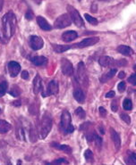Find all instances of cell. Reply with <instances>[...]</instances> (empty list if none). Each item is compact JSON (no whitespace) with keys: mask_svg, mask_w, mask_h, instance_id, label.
I'll return each instance as SVG.
<instances>
[{"mask_svg":"<svg viewBox=\"0 0 136 165\" xmlns=\"http://www.w3.org/2000/svg\"><path fill=\"white\" fill-rule=\"evenodd\" d=\"M2 31L0 33V39L4 43L8 42L14 36L16 28V17L12 11L6 13L1 21Z\"/></svg>","mask_w":136,"mask_h":165,"instance_id":"6da1fadb","label":"cell"},{"mask_svg":"<svg viewBox=\"0 0 136 165\" xmlns=\"http://www.w3.org/2000/svg\"><path fill=\"white\" fill-rule=\"evenodd\" d=\"M61 129L64 134H71L74 131V128L72 125L71 114L66 110H64L61 115Z\"/></svg>","mask_w":136,"mask_h":165,"instance_id":"7a4b0ae2","label":"cell"},{"mask_svg":"<svg viewBox=\"0 0 136 165\" xmlns=\"http://www.w3.org/2000/svg\"><path fill=\"white\" fill-rule=\"evenodd\" d=\"M52 128V118L49 113H45L41 119L40 122V138H46Z\"/></svg>","mask_w":136,"mask_h":165,"instance_id":"3957f363","label":"cell"},{"mask_svg":"<svg viewBox=\"0 0 136 165\" xmlns=\"http://www.w3.org/2000/svg\"><path fill=\"white\" fill-rule=\"evenodd\" d=\"M76 80L78 83H80L82 86L86 87L88 86V73L87 70L85 68V65L82 62H80L77 66V73H76Z\"/></svg>","mask_w":136,"mask_h":165,"instance_id":"277c9868","label":"cell"},{"mask_svg":"<svg viewBox=\"0 0 136 165\" xmlns=\"http://www.w3.org/2000/svg\"><path fill=\"white\" fill-rule=\"evenodd\" d=\"M72 22H73V21H72L70 15L67 14H64L56 19V21L54 22V28L59 29V30L64 29V28L70 26L72 24Z\"/></svg>","mask_w":136,"mask_h":165,"instance_id":"5b68a950","label":"cell"},{"mask_svg":"<svg viewBox=\"0 0 136 165\" xmlns=\"http://www.w3.org/2000/svg\"><path fill=\"white\" fill-rule=\"evenodd\" d=\"M67 12L68 14L70 15L73 22L77 26V27H83L84 26V21L82 18V16L80 15V13L72 6H67Z\"/></svg>","mask_w":136,"mask_h":165,"instance_id":"8992f818","label":"cell"},{"mask_svg":"<svg viewBox=\"0 0 136 165\" xmlns=\"http://www.w3.org/2000/svg\"><path fill=\"white\" fill-rule=\"evenodd\" d=\"M99 41V38L98 37H90V38H84L83 40H82L81 42L72 45V48H88V46H92L96 45L98 42Z\"/></svg>","mask_w":136,"mask_h":165,"instance_id":"52a82bcc","label":"cell"},{"mask_svg":"<svg viewBox=\"0 0 136 165\" xmlns=\"http://www.w3.org/2000/svg\"><path fill=\"white\" fill-rule=\"evenodd\" d=\"M61 70L63 74L67 77H72L74 75V66L72 63L66 58L61 59Z\"/></svg>","mask_w":136,"mask_h":165,"instance_id":"ba28073f","label":"cell"},{"mask_svg":"<svg viewBox=\"0 0 136 165\" xmlns=\"http://www.w3.org/2000/svg\"><path fill=\"white\" fill-rule=\"evenodd\" d=\"M29 45L32 50H39L43 48L44 46V40L39 36L37 35H31L29 38Z\"/></svg>","mask_w":136,"mask_h":165,"instance_id":"9c48e42d","label":"cell"},{"mask_svg":"<svg viewBox=\"0 0 136 165\" xmlns=\"http://www.w3.org/2000/svg\"><path fill=\"white\" fill-rule=\"evenodd\" d=\"M59 87H58V83L56 80H51L49 83L48 88L46 92H42V97H48V96H55L58 93Z\"/></svg>","mask_w":136,"mask_h":165,"instance_id":"30bf717a","label":"cell"},{"mask_svg":"<svg viewBox=\"0 0 136 165\" xmlns=\"http://www.w3.org/2000/svg\"><path fill=\"white\" fill-rule=\"evenodd\" d=\"M7 69H8V73H9L10 76L13 77V78H14L21 72V65L17 62L11 61L7 64Z\"/></svg>","mask_w":136,"mask_h":165,"instance_id":"8fae6325","label":"cell"},{"mask_svg":"<svg viewBox=\"0 0 136 165\" xmlns=\"http://www.w3.org/2000/svg\"><path fill=\"white\" fill-rule=\"evenodd\" d=\"M110 136H111V139L113 141V143H114L116 149L119 150L121 147V138H120L119 134L113 128H110Z\"/></svg>","mask_w":136,"mask_h":165,"instance_id":"7c38bea8","label":"cell"},{"mask_svg":"<svg viewBox=\"0 0 136 165\" xmlns=\"http://www.w3.org/2000/svg\"><path fill=\"white\" fill-rule=\"evenodd\" d=\"M37 20V23L38 25L39 26V28L42 30V31H49L52 30V26L49 24V23L48 22V21L45 19L44 17L42 16H38L36 18Z\"/></svg>","mask_w":136,"mask_h":165,"instance_id":"4fadbf2b","label":"cell"},{"mask_svg":"<svg viewBox=\"0 0 136 165\" xmlns=\"http://www.w3.org/2000/svg\"><path fill=\"white\" fill-rule=\"evenodd\" d=\"M74 97L80 104H83L85 102V93L80 87H74Z\"/></svg>","mask_w":136,"mask_h":165,"instance_id":"5bb4252c","label":"cell"},{"mask_svg":"<svg viewBox=\"0 0 136 165\" xmlns=\"http://www.w3.org/2000/svg\"><path fill=\"white\" fill-rule=\"evenodd\" d=\"M77 38H78V33L74 31H67L62 34V39H63V41H64L66 43L74 41Z\"/></svg>","mask_w":136,"mask_h":165,"instance_id":"9a60e30c","label":"cell"},{"mask_svg":"<svg viewBox=\"0 0 136 165\" xmlns=\"http://www.w3.org/2000/svg\"><path fill=\"white\" fill-rule=\"evenodd\" d=\"M30 60L35 66H43L48 63V58L43 55H36L30 58Z\"/></svg>","mask_w":136,"mask_h":165,"instance_id":"2e32d148","label":"cell"},{"mask_svg":"<svg viewBox=\"0 0 136 165\" xmlns=\"http://www.w3.org/2000/svg\"><path fill=\"white\" fill-rule=\"evenodd\" d=\"M42 90V80L39 74H37L33 80V92L35 95L39 94Z\"/></svg>","mask_w":136,"mask_h":165,"instance_id":"e0dca14e","label":"cell"},{"mask_svg":"<svg viewBox=\"0 0 136 165\" xmlns=\"http://www.w3.org/2000/svg\"><path fill=\"white\" fill-rule=\"evenodd\" d=\"M117 69H112V70H110L109 72L104 73V74L100 77L99 81H100L101 83H105V82L110 80L113 77H114V76L117 74Z\"/></svg>","mask_w":136,"mask_h":165,"instance_id":"ac0fdd59","label":"cell"},{"mask_svg":"<svg viewBox=\"0 0 136 165\" xmlns=\"http://www.w3.org/2000/svg\"><path fill=\"white\" fill-rule=\"evenodd\" d=\"M53 50L56 53H64L66 52L72 48V45H57V44H53L52 45Z\"/></svg>","mask_w":136,"mask_h":165,"instance_id":"d6986e66","label":"cell"},{"mask_svg":"<svg viewBox=\"0 0 136 165\" xmlns=\"http://www.w3.org/2000/svg\"><path fill=\"white\" fill-rule=\"evenodd\" d=\"M86 138H87V140L89 141V142H92V141H94V142H96V144L99 145V146H100L101 142H102L101 137L99 136H98L95 132L88 133L86 135Z\"/></svg>","mask_w":136,"mask_h":165,"instance_id":"ffe728a7","label":"cell"},{"mask_svg":"<svg viewBox=\"0 0 136 165\" xmlns=\"http://www.w3.org/2000/svg\"><path fill=\"white\" fill-rule=\"evenodd\" d=\"M113 62H114V59L110 56H107V55H104V56H101L99 59V63L100 66L102 67H107V66H110Z\"/></svg>","mask_w":136,"mask_h":165,"instance_id":"44dd1931","label":"cell"},{"mask_svg":"<svg viewBox=\"0 0 136 165\" xmlns=\"http://www.w3.org/2000/svg\"><path fill=\"white\" fill-rule=\"evenodd\" d=\"M117 50L118 53H120V54H122V55H127V56H128V55H132V53H133L132 49L130 48V46H125V45L119 46Z\"/></svg>","mask_w":136,"mask_h":165,"instance_id":"7402d4cb","label":"cell"},{"mask_svg":"<svg viewBox=\"0 0 136 165\" xmlns=\"http://www.w3.org/2000/svg\"><path fill=\"white\" fill-rule=\"evenodd\" d=\"M51 147H55L58 150H61V151H63L66 154H71L72 153V148L67 145H59L57 142H53V143H51Z\"/></svg>","mask_w":136,"mask_h":165,"instance_id":"603a6c76","label":"cell"},{"mask_svg":"<svg viewBox=\"0 0 136 165\" xmlns=\"http://www.w3.org/2000/svg\"><path fill=\"white\" fill-rule=\"evenodd\" d=\"M12 129V125L5 120H0V133H7Z\"/></svg>","mask_w":136,"mask_h":165,"instance_id":"cb8c5ba5","label":"cell"},{"mask_svg":"<svg viewBox=\"0 0 136 165\" xmlns=\"http://www.w3.org/2000/svg\"><path fill=\"white\" fill-rule=\"evenodd\" d=\"M125 160L127 164H136V153L129 152Z\"/></svg>","mask_w":136,"mask_h":165,"instance_id":"d4e9b609","label":"cell"},{"mask_svg":"<svg viewBox=\"0 0 136 165\" xmlns=\"http://www.w3.org/2000/svg\"><path fill=\"white\" fill-rule=\"evenodd\" d=\"M84 17H85L86 21H88V22L89 23V24H92V25H94V26L98 25L99 21H98V20H97L96 18H94L93 16L89 15V14H84Z\"/></svg>","mask_w":136,"mask_h":165,"instance_id":"484cf974","label":"cell"},{"mask_svg":"<svg viewBox=\"0 0 136 165\" xmlns=\"http://www.w3.org/2000/svg\"><path fill=\"white\" fill-rule=\"evenodd\" d=\"M7 88H8V84L6 81H3L0 83V97H2L6 95Z\"/></svg>","mask_w":136,"mask_h":165,"instance_id":"4316f807","label":"cell"},{"mask_svg":"<svg viewBox=\"0 0 136 165\" xmlns=\"http://www.w3.org/2000/svg\"><path fill=\"white\" fill-rule=\"evenodd\" d=\"M123 107L125 111H131L132 109V102L129 98H125L123 102Z\"/></svg>","mask_w":136,"mask_h":165,"instance_id":"83f0119b","label":"cell"},{"mask_svg":"<svg viewBox=\"0 0 136 165\" xmlns=\"http://www.w3.org/2000/svg\"><path fill=\"white\" fill-rule=\"evenodd\" d=\"M74 114L79 118V119H85V117H86V112H85V111L82 107H78L75 110Z\"/></svg>","mask_w":136,"mask_h":165,"instance_id":"f1b7e54d","label":"cell"},{"mask_svg":"<svg viewBox=\"0 0 136 165\" xmlns=\"http://www.w3.org/2000/svg\"><path fill=\"white\" fill-rule=\"evenodd\" d=\"M9 94H10L12 97H18L20 96V94H21V90H20V88L16 85H14L12 87V89L10 90Z\"/></svg>","mask_w":136,"mask_h":165,"instance_id":"f546056e","label":"cell"},{"mask_svg":"<svg viewBox=\"0 0 136 165\" xmlns=\"http://www.w3.org/2000/svg\"><path fill=\"white\" fill-rule=\"evenodd\" d=\"M84 157H85V160L87 161L92 162L93 161V153L92 152V150L87 149L84 153Z\"/></svg>","mask_w":136,"mask_h":165,"instance_id":"4dcf8cb0","label":"cell"},{"mask_svg":"<svg viewBox=\"0 0 136 165\" xmlns=\"http://www.w3.org/2000/svg\"><path fill=\"white\" fill-rule=\"evenodd\" d=\"M120 118H121V119H122L126 124H130V123H131V117H130L127 113L122 112V113L120 114Z\"/></svg>","mask_w":136,"mask_h":165,"instance_id":"1f68e13d","label":"cell"},{"mask_svg":"<svg viewBox=\"0 0 136 165\" xmlns=\"http://www.w3.org/2000/svg\"><path fill=\"white\" fill-rule=\"evenodd\" d=\"M17 136L20 140H25V136H24V131L22 128H19L17 129Z\"/></svg>","mask_w":136,"mask_h":165,"instance_id":"d6a6232c","label":"cell"},{"mask_svg":"<svg viewBox=\"0 0 136 165\" xmlns=\"http://www.w3.org/2000/svg\"><path fill=\"white\" fill-rule=\"evenodd\" d=\"M51 164H69V161L64 158H59L57 160L53 161Z\"/></svg>","mask_w":136,"mask_h":165,"instance_id":"836d02e7","label":"cell"},{"mask_svg":"<svg viewBox=\"0 0 136 165\" xmlns=\"http://www.w3.org/2000/svg\"><path fill=\"white\" fill-rule=\"evenodd\" d=\"M111 110L113 112H117L118 110V101L117 100H114L111 103Z\"/></svg>","mask_w":136,"mask_h":165,"instance_id":"e575fe53","label":"cell"},{"mask_svg":"<svg viewBox=\"0 0 136 165\" xmlns=\"http://www.w3.org/2000/svg\"><path fill=\"white\" fill-rule=\"evenodd\" d=\"M128 82H129L130 84H132V86H136V73L132 74V75L129 77Z\"/></svg>","mask_w":136,"mask_h":165,"instance_id":"d590c367","label":"cell"},{"mask_svg":"<svg viewBox=\"0 0 136 165\" xmlns=\"http://www.w3.org/2000/svg\"><path fill=\"white\" fill-rule=\"evenodd\" d=\"M25 18H26L27 20H29V21H31V20L34 18V14H33V12H32L31 9H29V10L26 12V14H25Z\"/></svg>","mask_w":136,"mask_h":165,"instance_id":"8d00e7d4","label":"cell"},{"mask_svg":"<svg viewBox=\"0 0 136 165\" xmlns=\"http://www.w3.org/2000/svg\"><path fill=\"white\" fill-rule=\"evenodd\" d=\"M125 88H126V84L124 81H121L117 86V89H118L119 92H124L125 90Z\"/></svg>","mask_w":136,"mask_h":165,"instance_id":"74e56055","label":"cell"},{"mask_svg":"<svg viewBox=\"0 0 136 165\" xmlns=\"http://www.w3.org/2000/svg\"><path fill=\"white\" fill-rule=\"evenodd\" d=\"M99 115H100L102 118H105V117L107 116V110H106L103 106H100V107L99 108Z\"/></svg>","mask_w":136,"mask_h":165,"instance_id":"f35d334b","label":"cell"},{"mask_svg":"<svg viewBox=\"0 0 136 165\" xmlns=\"http://www.w3.org/2000/svg\"><path fill=\"white\" fill-rule=\"evenodd\" d=\"M29 78H30V74H29V73L27 72V70H22V72H21V79L27 80H29Z\"/></svg>","mask_w":136,"mask_h":165,"instance_id":"ab89813d","label":"cell"},{"mask_svg":"<svg viewBox=\"0 0 136 165\" xmlns=\"http://www.w3.org/2000/svg\"><path fill=\"white\" fill-rule=\"evenodd\" d=\"M115 95H116L115 91H109V92H107V93L106 94L105 97H106L107 98H112V97H115Z\"/></svg>","mask_w":136,"mask_h":165,"instance_id":"60d3db41","label":"cell"},{"mask_svg":"<svg viewBox=\"0 0 136 165\" xmlns=\"http://www.w3.org/2000/svg\"><path fill=\"white\" fill-rule=\"evenodd\" d=\"M125 77V72H120V73L118 74V78H119V79H124Z\"/></svg>","mask_w":136,"mask_h":165,"instance_id":"b9f144b4","label":"cell"},{"mask_svg":"<svg viewBox=\"0 0 136 165\" xmlns=\"http://www.w3.org/2000/svg\"><path fill=\"white\" fill-rule=\"evenodd\" d=\"M3 5H4V0H0V12H1L3 8Z\"/></svg>","mask_w":136,"mask_h":165,"instance_id":"7bdbcfd3","label":"cell"},{"mask_svg":"<svg viewBox=\"0 0 136 165\" xmlns=\"http://www.w3.org/2000/svg\"><path fill=\"white\" fill-rule=\"evenodd\" d=\"M32 1L34 2V3H36V4H38V5H39L41 2H42V0H32Z\"/></svg>","mask_w":136,"mask_h":165,"instance_id":"ee69618b","label":"cell"},{"mask_svg":"<svg viewBox=\"0 0 136 165\" xmlns=\"http://www.w3.org/2000/svg\"><path fill=\"white\" fill-rule=\"evenodd\" d=\"M98 1H102V2H109L111 0H98Z\"/></svg>","mask_w":136,"mask_h":165,"instance_id":"f6af8a7d","label":"cell"},{"mask_svg":"<svg viewBox=\"0 0 136 165\" xmlns=\"http://www.w3.org/2000/svg\"><path fill=\"white\" fill-rule=\"evenodd\" d=\"M78 1H81V0H78Z\"/></svg>","mask_w":136,"mask_h":165,"instance_id":"bcb514c9","label":"cell"},{"mask_svg":"<svg viewBox=\"0 0 136 165\" xmlns=\"http://www.w3.org/2000/svg\"><path fill=\"white\" fill-rule=\"evenodd\" d=\"M135 146H136V143H135Z\"/></svg>","mask_w":136,"mask_h":165,"instance_id":"7dc6e473","label":"cell"},{"mask_svg":"<svg viewBox=\"0 0 136 165\" xmlns=\"http://www.w3.org/2000/svg\"><path fill=\"white\" fill-rule=\"evenodd\" d=\"M0 111H1V109H0Z\"/></svg>","mask_w":136,"mask_h":165,"instance_id":"c3c4849f","label":"cell"}]
</instances>
